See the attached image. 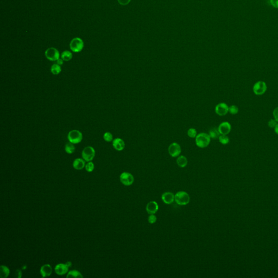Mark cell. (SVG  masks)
<instances>
[{"label":"cell","instance_id":"obj_1","mask_svg":"<svg viewBox=\"0 0 278 278\" xmlns=\"http://www.w3.org/2000/svg\"><path fill=\"white\" fill-rule=\"evenodd\" d=\"M211 138L209 135L205 133H200L197 134L195 138L196 145L198 147L204 148L209 145Z\"/></svg>","mask_w":278,"mask_h":278},{"label":"cell","instance_id":"obj_2","mask_svg":"<svg viewBox=\"0 0 278 278\" xmlns=\"http://www.w3.org/2000/svg\"><path fill=\"white\" fill-rule=\"evenodd\" d=\"M190 200V196L185 191H179L175 195L174 200L179 205H186L189 203Z\"/></svg>","mask_w":278,"mask_h":278},{"label":"cell","instance_id":"obj_3","mask_svg":"<svg viewBox=\"0 0 278 278\" xmlns=\"http://www.w3.org/2000/svg\"><path fill=\"white\" fill-rule=\"evenodd\" d=\"M67 139L69 142L74 144H78L83 140V134L78 130L70 131L67 135Z\"/></svg>","mask_w":278,"mask_h":278},{"label":"cell","instance_id":"obj_4","mask_svg":"<svg viewBox=\"0 0 278 278\" xmlns=\"http://www.w3.org/2000/svg\"><path fill=\"white\" fill-rule=\"evenodd\" d=\"M70 48L74 52H79L83 49V41L79 38H74L70 44Z\"/></svg>","mask_w":278,"mask_h":278},{"label":"cell","instance_id":"obj_5","mask_svg":"<svg viewBox=\"0 0 278 278\" xmlns=\"http://www.w3.org/2000/svg\"><path fill=\"white\" fill-rule=\"evenodd\" d=\"M82 155L85 161L91 162L95 156V150L91 146H87L84 148Z\"/></svg>","mask_w":278,"mask_h":278},{"label":"cell","instance_id":"obj_6","mask_svg":"<svg viewBox=\"0 0 278 278\" xmlns=\"http://www.w3.org/2000/svg\"><path fill=\"white\" fill-rule=\"evenodd\" d=\"M267 86L266 83L264 81H258L254 84L253 90V92L257 95H262L266 93Z\"/></svg>","mask_w":278,"mask_h":278},{"label":"cell","instance_id":"obj_7","mask_svg":"<svg viewBox=\"0 0 278 278\" xmlns=\"http://www.w3.org/2000/svg\"><path fill=\"white\" fill-rule=\"evenodd\" d=\"M45 56L46 58L50 61H57L60 58L59 52L55 48H50L46 51Z\"/></svg>","mask_w":278,"mask_h":278},{"label":"cell","instance_id":"obj_8","mask_svg":"<svg viewBox=\"0 0 278 278\" xmlns=\"http://www.w3.org/2000/svg\"><path fill=\"white\" fill-rule=\"evenodd\" d=\"M120 179L122 184L125 186H130L132 185L134 181V177L129 172H123L120 177Z\"/></svg>","mask_w":278,"mask_h":278},{"label":"cell","instance_id":"obj_9","mask_svg":"<svg viewBox=\"0 0 278 278\" xmlns=\"http://www.w3.org/2000/svg\"><path fill=\"white\" fill-rule=\"evenodd\" d=\"M169 154L173 158L179 157L181 152V146L178 143H172L168 148Z\"/></svg>","mask_w":278,"mask_h":278},{"label":"cell","instance_id":"obj_10","mask_svg":"<svg viewBox=\"0 0 278 278\" xmlns=\"http://www.w3.org/2000/svg\"><path fill=\"white\" fill-rule=\"evenodd\" d=\"M71 262H67L66 264H58L55 267V272L58 275L62 276L64 275L68 272V269L69 267L71 266Z\"/></svg>","mask_w":278,"mask_h":278},{"label":"cell","instance_id":"obj_11","mask_svg":"<svg viewBox=\"0 0 278 278\" xmlns=\"http://www.w3.org/2000/svg\"><path fill=\"white\" fill-rule=\"evenodd\" d=\"M229 112V107L225 103H220L215 107V112L217 114L223 116L228 114Z\"/></svg>","mask_w":278,"mask_h":278},{"label":"cell","instance_id":"obj_12","mask_svg":"<svg viewBox=\"0 0 278 278\" xmlns=\"http://www.w3.org/2000/svg\"><path fill=\"white\" fill-rule=\"evenodd\" d=\"M219 132L222 135H228L231 130V126L228 122H222L218 127Z\"/></svg>","mask_w":278,"mask_h":278},{"label":"cell","instance_id":"obj_13","mask_svg":"<svg viewBox=\"0 0 278 278\" xmlns=\"http://www.w3.org/2000/svg\"><path fill=\"white\" fill-rule=\"evenodd\" d=\"M146 209L148 214L150 215L155 214L158 211L159 206L157 202L155 201H150L147 204Z\"/></svg>","mask_w":278,"mask_h":278},{"label":"cell","instance_id":"obj_14","mask_svg":"<svg viewBox=\"0 0 278 278\" xmlns=\"http://www.w3.org/2000/svg\"><path fill=\"white\" fill-rule=\"evenodd\" d=\"M175 195L171 192H165L162 196V199L164 203L171 204L174 200Z\"/></svg>","mask_w":278,"mask_h":278},{"label":"cell","instance_id":"obj_15","mask_svg":"<svg viewBox=\"0 0 278 278\" xmlns=\"http://www.w3.org/2000/svg\"><path fill=\"white\" fill-rule=\"evenodd\" d=\"M112 146L117 151H122L125 147V143L121 138H116L112 140Z\"/></svg>","mask_w":278,"mask_h":278},{"label":"cell","instance_id":"obj_16","mask_svg":"<svg viewBox=\"0 0 278 278\" xmlns=\"http://www.w3.org/2000/svg\"><path fill=\"white\" fill-rule=\"evenodd\" d=\"M52 268L49 264L44 265L41 267L40 273L43 277L49 276L52 274Z\"/></svg>","mask_w":278,"mask_h":278},{"label":"cell","instance_id":"obj_17","mask_svg":"<svg viewBox=\"0 0 278 278\" xmlns=\"http://www.w3.org/2000/svg\"><path fill=\"white\" fill-rule=\"evenodd\" d=\"M85 166H86L85 160L83 159L77 158L74 160L73 162V167L74 169L77 170H81L82 169H83Z\"/></svg>","mask_w":278,"mask_h":278},{"label":"cell","instance_id":"obj_18","mask_svg":"<svg viewBox=\"0 0 278 278\" xmlns=\"http://www.w3.org/2000/svg\"><path fill=\"white\" fill-rule=\"evenodd\" d=\"M177 163L179 166L181 168H184L187 166L188 161L186 157L184 155L179 156L177 159Z\"/></svg>","mask_w":278,"mask_h":278},{"label":"cell","instance_id":"obj_19","mask_svg":"<svg viewBox=\"0 0 278 278\" xmlns=\"http://www.w3.org/2000/svg\"><path fill=\"white\" fill-rule=\"evenodd\" d=\"M10 271L7 267L2 265L0 267V277L1 278H7L10 275Z\"/></svg>","mask_w":278,"mask_h":278},{"label":"cell","instance_id":"obj_20","mask_svg":"<svg viewBox=\"0 0 278 278\" xmlns=\"http://www.w3.org/2000/svg\"><path fill=\"white\" fill-rule=\"evenodd\" d=\"M75 146H74V143L69 142L67 143L65 146V150L67 154H72L75 151Z\"/></svg>","mask_w":278,"mask_h":278},{"label":"cell","instance_id":"obj_21","mask_svg":"<svg viewBox=\"0 0 278 278\" xmlns=\"http://www.w3.org/2000/svg\"><path fill=\"white\" fill-rule=\"evenodd\" d=\"M209 135L211 139H219V136L221 135L219 132V129L216 128H213L211 129L209 132Z\"/></svg>","mask_w":278,"mask_h":278},{"label":"cell","instance_id":"obj_22","mask_svg":"<svg viewBox=\"0 0 278 278\" xmlns=\"http://www.w3.org/2000/svg\"><path fill=\"white\" fill-rule=\"evenodd\" d=\"M72 54L69 51H64L61 55V58L65 62H68L72 59Z\"/></svg>","mask_w":278,"mask_h":278},{"label":"cell","instance_id":"obj_23","mask_svg":"<svg viewBox=\"0 0 278 278\" xmlns=\"http://www.w3.org/2000/svg\"><path fill=\"white\" fill-rule=\"evenodd\" d=\"M62 71V68L61 66L57 64H54L52 65L51 67V72L52 74H55V75H57L61 72Z\"/></svg>","mask_w":278,"mask_h":278},{"label":"cell","instance_id":"obj_24","mask_svg":"<svg viewBox=\"0 0 278 278\" xmlns=\"http://www.w3.org/2000/svg\"><path fill=\"white\" fill-rule=\"evenodd\" d=\"M67 278H83V276L82 275V274L78 272V271L74 270V271H71L69 272L67 275Z\"/></svg>","mask_w":278,"mask_h":278},{"label":"cell","instance_id":"obj_25","mask_svg":"<svg viewBox=\"0 0 278 278\" xmlns=\"http://www.w3.org/2000/svg\"><path fill=\"white\" fill-rule=\"evenodd\" d=\"M219 141L222 145H227L229 143V138L227 135H222L221 134L219 138Z\"/></svg>","mask_w":278,"mask_h":278},{"label":"cell","instance_id":"obj_26","mask_svg":"<svg viewBox=\"0 0 278 278\" xmlns=\"http://www.w3.org/2000/svg\"><path fill=\"white\" fill-rule=\"evenodd\" d=\"M188 135L189 137L190 138H196V137L197 135V132L196 129L195 128H190L188 131Z\"/></svg>","mask_w":278,"mask_h":278},{"label":"cell","instance_id":"obj_27","mask_svg":"<svg viewBox=\"0 0 278 278\" xmlns=\"http://www.w3.org/2000/svg\"><path fill=\"white\" fill-rule=\"evenodd\" d=\"M103 139L106 142H111L113 140V136L110 132H105L103 135Z\"/></svg>","mask_w":278,"mask_h":278},{"label":"cell","instance_id":"obj_28","mask_svg":"<svg viewBox=\"0 0 278 278\" xmlns=\"http://www.w3.org/2000/svg\"><path fill=\"white\" fill-rule=\"evenodd\" d=\"M229 112L231 114H237L238 112V108L236 105H231L230 107H229Z\"/></svg>","mask_w":278,"mask_h":278},{"label":"cell","instance_id":"obj_29","mask_svg":"<svg viewBox=\"0 0 278 278\" xmlns=\"http://www.w3.org/2000/svg\"><path fill=\"white\" fill-rule=\"evenodd\" d=\"M157 216L155 215L154 214H150L148 218V223L150 224L155 223L157 222Z\"/></svg>","mask_w":278,"mask_h":278},{"label":"cell","instance_id":"obj_30","mask_svg":"<svg viewBox=\"0 0 278 278\" xmlns=\"http://www.w3.org/2000/svg\"><path fill=\"white\" fill-rule=\"evenodd\" d=\"M86 171L91 172L93 171L94 169V164L92 162H89L86 165Z\"/></svg>","mask_w":278,"mask_h":278},{"label":"cell","instance_id":"obj_31","mask_svg":"<svg viewBox=\"0 0 278 278\" xmlns=\"http://www.w3.org/2000/svg\"><path fill=\"white\" fill-rule=\"evenodd\" d=\"M278 124V122L276 121L275 119H271V120H269L268 122V126L270 128H274Z\"/></svg>","mask_w":278,"mask_h":278},{"label":"cell","instance_id":"obj_32","mask_svg":"<svg viewBox=\"0 0 278 278\" xmlns=\"http://www.w3.org/2000/svg\"><path fill=\"white\" fill-rule=\"evenodd\" d=\"M273 115L274 119H275L276 121L278 122V107H276L274 109L273 112Z\"/></svg>","mask_w":278,"mask_h":278},{"label":"cell","instance_id":"obj_33","mask_svg":"<svg viewBox=\"0 0 278 278\" xmlns=\"http://www.w3.org/2000/svg\"><path fill=\"white\" fill-rule=\"evenodd\" d=\"M131 0H118V2L122 6H126L128 5Z\"/></svg>","mask_w":278,"mask_h":278},{"label":"cell","instance_id":"obj_34","mask_svg":"<svg viewBox=\"0 0 278 278\" xmlns=\"http://www.w3.org/2000/svg\"><path fill=\"white\" fill-rule=\"evenodd\" d=\"M271 5L275 8H278V0H270Z\"/></svg>","mask_w":278,"mask_h":278},{"label":"cell","instance_id":"obj_35","mask_svg":"<svg viewBox=\"0 0 278 278\" xmlns=\"http://www.w3.org/2000/svg\"><path fill=\"white\" fill-rule=\"evenodd\" d=\"M56 62H57V64L59 65H60V66H61V65H63V64H64V60L62 59V58H59V59H58L56 61Z\"/></svg>","mask_w":278,"mask_h":278},{"label":"cell","instance_id":"obj_36","mask_svg":"<svg viewBox=\"0 0 278 278\" xmlns=\"http://www.w3.org/2000/svg\"><path fill=\"white\" fill-rule=\"evenodd\" d=\"M16 275H17V278H21V276H22L21 271L19 270V269H17L16 271Z\"/></svg>","mask_w":278,"mask_h":278},{"label":"cell","instance_id":"obj_37","mask_svg":"<svg viewBox=\"0 0 278 278\" xmlns=\"http://www.w3.org/2000/svg\"><path fill=\"white\" fill-rule=\"evenodd\" d=\"M274 131L276 134L278 135V124H276V126L274 127Z\"/></svg>","mask_w":278,"mask_h":278}]
</instances>
